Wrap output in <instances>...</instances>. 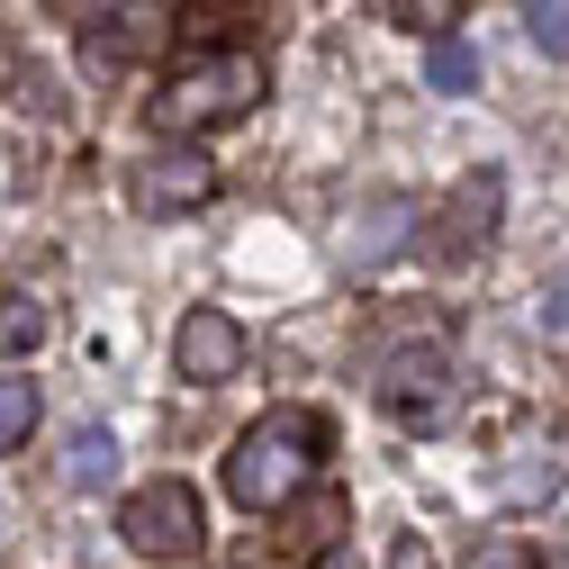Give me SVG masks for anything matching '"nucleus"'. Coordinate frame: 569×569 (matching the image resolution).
Returning a JSON list of instances; mask_svg holds the SVG:
<instances>
[{
  "label": "nucleus",
  "instance_id": "5",
  "mask_svg": "<svg viewBox=\"0 0 569 569\" xmlns=\"http://www.w3.org/2000/svg\"><path fill=\"white\" fill-rule=\"evenodd\" d=\"M497 208H507V172H497V163L461 172L452 199L435 208V236H425V244H435V262H470V253L497 236Z\"/></svg>",
  "mask_w": 569,
  "mask_h": 569
},
{
  "label": "nucleus",
  "instance_id": "2",
  "mask_svg": "<svg viewBox=\"0 0 569 569\" xmlns=\"http://www.w3.org/2000/svg\"><path fill=\"white\" fill-rule=\"evenodd\" d=\"M253 100H262V63L253 54H190L181 73L154 91V127L163 136H208V127H236V118H253Z\"/></svg>",
  "mask_w": 569,
  "mask_h": 569
},
{
  "label": "nucleus",
  "instance_id": "8",
  "mask_svg": "<svg viewBox=\"0 0 569 569\" xmlns=\"http://www.w3.org/2000/svg\"><path fill=\"white\" fill-rule=\"evenodd\" d=\"M172 362H181V380H199V389L236 380V362H244V326H236L227 308H190L181 335H172Z\"/></svg>",
  "mask_w": 569,
  "mask_h": 569
},
{
  "label": "nucleus",
  "instance_id": "10",
  "mask_svg": "<svg viewBox=\"0 0 569 569\" xmlns=\"http://www.w3.org/2000/svg\"><path fill=\"white\" fill-rule=\"evenodd\" d=\"M63 479H73V488H109L118 479V435H109V425H82V435L63 443Z\"/></svg>",
  "mask_w": 569,
  "mask_h": 569
},
{
  "label": "nucleus",
  "instance_id": "1",
  "mask_svg": "<svg viewBox=\"0 0 569 569\" xmlns=\"http://www.w3.org/2000/svg\"><path fill=\"white\" fill-rule=\"evenodd\" d=\"M326 443H335L326 407H271V416H253L244 435H236V452H227V497L253 507V516L262 507H290V497L317 479Z\"/></svg>",
  "mask_w": 569,
  "mask_h": 569
},
{
  "label": "nucleus",
  "instance_id": "11",
  "mask_svg": "<svg viewBox=\"0 0 569 569\" xmlns=\"http://www.w3.org/2000/svg\"><path fill=\"white\" fill-rule=\"evenodd\" d=\"M37 343H46V299L10 290L0 299V352H37Z\"/></svg>",
  "mask_w": 569,
  "mask_h": 569
},
{
  "label": "nucleus",
  "instance_id": "9",
  "mask_svg": "<svg viewBox=\"0 0 569 569\" xmlns=\"http://www.w3.org/2000/svg\"><path fill=\"white\" fill-rule=\"evenodd\" d=\"M154 10H109L100 28H91V73H109V63H136V54H146L154 46Z\"/></svg>",
  "mask_w": 569,
  "mask_h": 569
},
{
  "label": "nucleus",
  "instance_id": "3",
  "mask_svg": "<svg viewBox=\"0 0 569 569\" xmlns=\"http://www.w3.org/2000/svg\"><path fill=\"white\" fill-rule=\"evenodd\" d=\"M118 533L136 560H154V569H181L208 551V507H199V488L190 479H146V488H127V507H118Z\"/></svg>",
  "mask_w": 569,
  "mask_h": 569
},
{
  "label": "nucleus",
  "instance_id": "12",
  "mask_svg": "<svg viewBox=\"0 0 569 569\" xmlns=\"http://www.w3.org/2000/svg\"><path fill=\"white\" fill-rule=\"evenodd\" d=\"M37 435V380H10L0 371V452H19Z\"/></svg>",
  "mask_w": 569,
  "mask_h": 569
},
{
  "label": "nucleus",
  "instance_id": "18",
  "mask_svg": "<svg viewBox=\"0 0 569 569\" xmlns=\"http://www.w3.org/2000/svg\"><path fill=\"white\" fill-rule=\"evenodd\" d=\"M542 326H569V271H551V290H542Z\"/></svg>",
  "mask_w": 569,
  "mask_h": 569
},
{
  "label": "nucleus",
  "instance_id": "14",
  "mask_svg": "<svg viewBox=\"0 0 569 569\" xmlns=\"http://www.w3.org/2000/svg\"><path fill=\"white\" fill-rule=\"evenodd\" d=\"M389 10H398L416 37H452V19L470 10V0H389Z\"/></svg>",
  "mask_w": 569,
  "mask_h": 569
},
{
  "label": "nucleus",
  "instance_id": "19",
  "mask_svg": "<svg viewBox=\"0 0 569 569\" xmlns=\"http://www.w3.org/2000/svg\"><path fill=\"white\" fill-rule=\"evenodd\" d=\"M389 569H435V551H425V542H407V533H398V560H389Z\"/></svg>",
  "mask_w": 569,
  "mask_h": 569
},
{
  "label": "nucleus",
  "instance_id": "4",
  "mask_svg": "<svg viewBox=\"0 0 569 569\" xmlns=\"http://www.w3.org/2000/svg\"><path fill=\"white\" fill-rule=\"evenodd\" d=\"M380 407L407 425V435H435L443 407H452V343L443 335H416L380 362Z\"/></svg>",
  "mask_w": 569,
  "mask_h": 569
},
{
  "label": "nucleus",
  "instance_id": "6",
  "mask_svg": "<svg viewBox=\"0 0 569 569\" xmlns=\"http://www.w3.org/2000/svg\"><path fill=\"white\" fill-rule=\"evenodd\" d=\"M560 479H569V443L560 435H516L507 452H497V470H488V497L525 516V507H551Z\"/></svg>",
  "mask_w": 569,
  "mask_h": 569
},
{
  "label": "nucleus",
  "instance_id": "15",
  "mask_svg": "<svg viewBox=\"0 0 569 569\" xmlns=\"http://www.w3.org/2000/svg\"><path fill=\"white\" fill-rule=\"evenodd\" d=\"M525 28L542 54H569V0H525Z\"/></svg>",
  "mask_w": 569,
  "mask_h": 569
},
{
  "label": "nucleus",
  "instance_id": "16",
  "mask_svg": "<svg viewBox=\"0 0 569 569\" xmlns=\"http://www.w3.org/2000/svg\"><path fill=\"white\" fill-rule=\"evenodd\" d=\"M227 19H244V0H190V19H181V28H190V37H218Z\"/></svg>",
  "mask_w": 569,
  "mask_h": 569
},
{
  "label": "nucleus",
  "instance_id": "20",
  "mask_svg": "<svg viewBox=\"0 0 569 569\" xmlns=\"http://www.w3.org/2000/svg\"><path fill=\"white\" fill-rule=\"evenodd\" d=\"M308 569H362V560H352V551H343V542H335V551H317V560H308Z\"/></svg>",
  "mask_w": 569,
  "mask_h": 569
},
{
  "label": "nucleus",
  "instance_id": "13",
  "mask_svg": "<svg viewBox=\"0 0 569 569\" xmlns=\"http://www.w3.org/2000/svg\"><path fill=\"white\" fill-rule=\"evenodd\" d=\"M425 82H435V91H470V82H479V54H470L461 37H435V54H425Z\"/></svg>",
  "mask_w": 569,
  "mask_h": 569
},
{
  "label": "nucleus",
  "instance_id": "17",
  "mask_svg": "<svg viewBox=\"0 0 569 569\" xmlns=\"http://www.w3.org/2000/svg\"><path fill=\"white\" fill-rule=\"evenodd\" d=\"M470 569H542V560H533V551H525V542H488V551H479V560H470Z\"/></svg>",
  "mask_w": 569,
  "mask_h": 569
},
{
  "label": "nucleus",
  "instance_id": "7",
  "mask_svg": "<svg viewBox=\"0 0 569 569\" xmlns=\"http://www.w3.org/2000/svg\"><path fill=\"white\" fill-rule=\"evenodd\" d=\"M208 190H218V163H208L199 146H163L127 172V199L146 208V218H181V208H199Z\"/></svg>",
  "mask_w": 569,
  "mask_h": 569
}]
</instances>
